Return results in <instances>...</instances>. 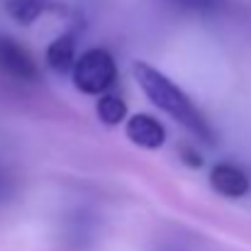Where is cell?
<instances>
[{"label":"cell","instance_id":"cell-1","mask_svg":"<svg viewBox=\"0 0 251 251\" xmlns=\"http://www.w3.org/2000/svg\"><path fill=\"white\" fill-rule=\"evenodd\" d=\"M134 78H137V83L142 85V90L147 93V98L159 110H164L176 122H180L198 139H202L207 144L215 142V132H212L210 122L202 117V112L193 105V100L178 85L173 81H168L161 71H156L154 66H149L144 61H139V64H134Z\"/></svg>","mask_w":251,"mask_h":251},{"label":"cell","instance_id":"cell-2","mask_svg":"<svg viewBox=\"0 0 251 251\" xmlns=\"http://www.w3.org/2000/svg\"><path fill=\"white\" fill-rule=\"evenodd\" d=\"M74 85L85 95H102L117 81V64L107 49H88L71 71Z\"/></svg>","mask_w":251,"mask_h":251},{"label":"cell","instance_id":"cell-3","mask_svg":"<svg viewBox=\"0 0 251 251\" xmlns=\"http://www.w3.org/2000/svg\"><path fill=\"white\" fill-rule=\"evenodd\" d=\"M0 71L15 81H37L39 76L32 54L5 34H0Z\"/></svg>","mask_w":251,"mask_h":251},{"label":"cell","instance_id":"cell-4","mask_svg":"<svg viewBox=\"0 0 251 251\" xmlns=\"http://www.w3.org/2000/svg\"><path fill=\"white\" fill-rule=\"evenodd\" d=\"M127 137L132 144L142 147V149H161L166 142V129L159 120H154L151 115H134L127 120L125 127Z\"/></svg>","mask_w":251,"mask_h":251},{"label":"cell","instance_id":"cell-5","mask_svg":"<svg viewBox=\"0 0 251 251\" xmlns=\"http://www.w3.org/2000/svg\"><path fill=\"white\" fill-rule=\"evenodd\" d=\"M210 185L225 198H244L249 193V176L234 164H217L210 173Z\"/></svg>","mask_w":251,"mask_h":251},{"label":"cell","instance_id":"cell-6","mask_svg":"<svg viewBox=\"0 0 251 251\" xmlns=\"http://www.w3.org/2000/svg\"><path fill=\"white\" fill-rule=\"evenodd\" d=\"M47 61L56 74H69L76 66V42L74 34H61L56 37L49 49H47Z\"/></svg>","mask_w":251,"mask_h":251},{"label":"cell","instance_id":"cell-7","mask_svg":"<svg viewBox=\"0 0 251 251\" xmlns=\"http://www.w3.org/2000/svg\"><path fill=\"white\" fill-rule=\"evenodd\" d=\"M47 7V0H7V12L20 25H32Z\"/></svg>","mask_w":251,"mask_h":251},{"label":"cell","instance_id":"cell-8","mask_svg":"<svg viewBox=\"0 0 251 251\" xmlns=\"http://www.w3.org/2000/svg\"><path fill=\"white\" fill-rule=\"evenodd\" d=\"M98 117L105 122V125H120L125 117H127V105L117 98V95H102L98 100Z\"/></svg>","mask_w":251,"mask_h":251},{"label":"cell","instance_id":"cell-9","mask_svg":"<svg viewBox=\"0 0 251 251\" xmlns=\"http://www.w3.org/2000/svg\"><path fill=\"white\" fill-rule=\"evenodd\" d=\"M176 5L190 7V10H215L220 5V0H173Z\"/></svg>","mask_w":251,"mask_h":251},{"label":"cell","instance_id":"cell-10","mask_svg":"<svg viewBox=\"0 0 251 251\" xmlns=\"http://www.w3.org/2000/svg\"><path fill=\"white\" fill-rule=\"evenodd\" d=\"M180 154H183V161H185L188 166H193V168L202 166V159H200V154H198V151H193L190 147H180Z\"/></svg>","mask_w":251,"mask_h":251},{"label":"cell","instance_id":"cell-11","mask_svg":"<svg viewBox=\"0 0 251 251\" xmlns=\"http://www.w3.org/2000/svg\"><path fill=\"white\" fill-rule=\"evenodd\" d=\"M156 251H183V249H178L176 244H164V247H159Z\"/></svg>","mask_w":251,"mask_h":251}]
</instances>
